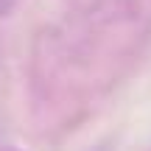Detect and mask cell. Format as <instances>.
Segmentation results:
<instances>
[{
	"label": "cell",
	"mask_w": 151,
	"mask_h": 151,
	"mask_svg": "<svg viewBox=\"0 0 151 151\" xmlns=\"http://www.w3.org/2000/svg\"><path fill=\"white\" fill-rule=\"evenodd\" d=\"M17 0H0V17H9L11 11H14Z\"/></svg>",
	"instance_id": "cell-1"
}]
</instances>
